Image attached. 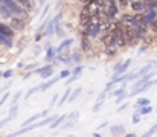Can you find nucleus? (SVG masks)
I'll return each instance as SVG.
<instances>
[{"label":"nucleus","mask_w":157,"mask_h":137,"mask_svg":"<svg viewBox=\"0 0 157 137\" xmlns=\"http://www.w3.org/2000/svg\"><path fill=\"white\" fill-rule=\"evenodd\" d=\"M0 6L5 12V15H11V14H17V15H23L26 17L28 12L25 8H21L15 0H0Z\"/></svg>","instance_id":"f257e3e1"},{"label":"nucleus","mask_w":157,"mask_h":137,"mask_svg":"<svg viewBox=\"0 0 157 137\" xmlns=\"http://www.w3.org/2000/svg\"><path fill=\"white\" fill-rule=\"evenodd\" d=\"M78 119H79V113L78 111H73L72 114H67V117H66V120L63 122V127H61V130H67V128H72L76 122H78Z\"/></svg>","instance_id":"f03ea898"},{"label":"nucleus","mask_w":157,"mask_h":137,"mask_svg":"<svg viewBox=\"0 0 157 137\" xmlns=\"http://www.w3.org/2000/svg\"><path fill=\"white\" fill-rule=\"evenodd\" d=\"M9 26H11L14 31H23V29H25V21H23L20 17H12L11 21H9Z\"/></svg>","instance_id":"7ed1b4c3"},{"label":"nucleus","mask_w":157,"mask_h":137,"mask_svg":"<svg viewBox=\"0 0 157 137\" xmlns=\"http://www.w3.org/2000/svg\"><path fill=\"white\" fill-rule=\"evenodd\" d=\"M90 17H92V14H90V12H89V9L84 6V8H82V11H81V14H79V23H81V25H84V26H89Z\"/></svg>","instance_id":"20e7f679"},{"label":"nucleus","mask_w":157,"mask_h":137,"mask_svg":"<svg viewBox=\"0 0 157 137\" xmlns=\"http://www.w3.org/2000/svg\"><path fill=\"white\" fill-rule=\"evenodd\" d=\"M102 44L105 47H111V46H116L114 44V37H113V34L111 32H108V31H105L104 35H102Z\"/></svg>","instance_id":"39448f33"},{"label":"nucleus","mask_w":157,"mask_h":137,"mask_svg":"<svg viewBox=\"0 0 157 137\" xmlns=\"http://www.w3.org/2000/svg\"><path fill=\"white\" fill-rule=\"evenodd\" d=\"M35 72H37V73H40L43 79H46V78H49V76H52L53 69H52V67H51V66H46V67H41V69H38V70H35Z\"/></svg>","instance_id":"423d86ee"},{"label":"nucleus","mask_w":157,"mask_h":137,"mask_svg":"<svg viewBox=\"0 0 157 137\" xmlns=\"http://www.w3.org/2000/svg\"><path fill=\"white\" fill-rule=\"evenodd\" d=\"M131 9L134 12H144L145 11V3L142 0H133L131 2Z\"/></svg>","instance_id":"0eeeda50"},{"label":"nucleus","mask_w":157,"mask_h":137,"mask_svg":"<svg viewBox=\"0 0 157 137\" xmlns=\"http://www.w3.org/2000/svg\"><path fill=\"white\" fill-rule=\"evenodd\" d=\"M14 29L11 28V26H8V25H5V23H0V34H5V35H8V37H14Z\"/></svg>","instance_id":"6e6552de"},{"label":"nucleus","mask_w":157,"mask_h":137,"mask_svg":"<svg viewBox=\"0 0 157 137\" xmlns=\"http://www.w3.org/2000/svg\"><path fill=\"white\" fill-rule=\"evenodd\" d=\"M105 93H107V90H104L99 96H98V101H96V105L92 108L93 110V113H98L99 110H101V107H102V104H104V99H105Z\"/></svg>","instance_id":"1a4fd4ad"},{"label":"nucleus","mask_w":157,"mask_h":137,"mask_svg":"<svg viewBox=\"0 0 157 137\" xmlns=\"http://www.w3.org/2000/svg\"><path fill=\"white\" fill-rule=\"evenodd\" d=\"M81 49L84 52H87V50L92 49V43H90V40H89L87 35H81Z\"/></svg>","instance_id":"9d476101"},{"label":"nucleus","mask_w":157,"mask_h":137,"mask_svg":"<svg viewBox=\"0 0 157 137\" xmlns=\"http://www.w3.org/2000/svg\"><path fill=\"white\" fill-rule=\"evenodd\" d=\"M110 133L113 136H122V134H125V128H124V125H114L110 128Z\"/></svg>","instance_id":"9b49d317"},{"label":"nucleus","mask_w":157,"mask_h":137,"mask_svg":"<svg viewBox=\"0 0 157 137\" xmlns=\"http://www.w3.org/2000/svg\"><path fill=\"white\" fill-rule=\"evenodd\" d=\"M15 2H17L21 8H25L26 11H31V9H32V2H31V0H15Z\"/></svg>","instance_id":"f8f14e48"},{"label":"nucleus","mask_w":157,"mask_h":137,"mask_svg":"<svg viewBox=\"0 0 157 137\" xmlns=\"http://www.w3.org/2000/svg\"><path fill=\"white\" fill-rule=\"evenodd\" d=\"M58 79H59V76H56V78H52V79H49L48 82H44V84H41V90H46V89H51L55 82H58Z\"/></svg>","instance_id":"ddd939ff"},{"label":"nucleus","mask_w":157,"mask_h":137,"mask_svg":"<svg viewBox=\"0 0 157 137\" xmlns=\"http://www.w3.org/2000/svg\"><path fill=\"white\" fill-rule=\"evenodd\" d=\"M79 94H81V89H75V90H72V93L69 94L67 101H69V102H73V101H75V99H76Z\"/></svg>","instance_id":"4468645a"},{"label":"nucleus","mask_w":157,"mask_h":137,"mask_svg":"<svg viewBox=\"0 0 157 137\" xmlns=\"http://www.w3.org/2000/svg\"><path fill=\"white\" fill-rule=\"evenodd\" d=\"M142 116H147V114H151L153 113V108L150 107V105H144V107H140V111H139Z\"/></svg>","instance_id":"2eb2a0df"},{"label":"nucleus","mask_w":157,"mask_h":137,"mask_svg":"<svg viewBox=\"0 0 157 137\" xmlns=\"http://www.w3.org/2000/svg\"><path fill=\"white\" fill-rule=\"evenodd\" d=\"M142 40H144V43H145L147 46H151L153 44V41H154V37H153V35H147V34H145V35L142 37Z\"/></svg>","instance_id":"dca6fc26"},{"label":"nucleus","mask_w":157,"mask_h":137,"mask_svg":"<svg viewBox=\"0 0 157 137\" xmlns=\"http://www.w3.org/2000/svg\"><path fill=\"white\" fill-rule=\"evenodd\" d=\"M144 105H150V99H147V97H140V99H137L136 107H144Z\"/></svg>","instance_id":"f3484780"},{"label":"nucleus","mask_w":157,"mask_h":137,"mask_svg":"<svg viewBox=\"0 0 157 137\" xmlns=\"http://www.w3.org/2000/svg\"><path fill=\"white\" fill-rule=\"evenodd\" d=\"M70 44H72V40H64V41H63L61 44L58 46V49H56V52H61L63 49H66L67 46H70Z\"/></svg>","instance_id":"a211bd4d"},{"label":"nucleus","mask_w":157,"mask_h":137,"mask_svg":"<svg viewBox=\"0 0 157 137\" xmlns=\"http://www.w3.org/2000/svg\"><path fill=\"white\" fill-rule=\"evenodd\" d=\"M70 91L72 90H67V91H64V94L61 96V99H59V104H58V107H61L66 101H67V97H69V94H70Z\"/></svg>","instance_id":"6ab92c4d"},{"label":"nucleus","mask_w":157,"mask_h":137,"mask_svg":"<svg viewBox=\"0 0 157 137\" xmlns=\"http://www.w3.org/2000/svg\"><path fill=\"white\" fill-rule=\"evenodd\" d=\"M38 90H41V86H37V87H32L31 90H29V91H28V93H26V99H28V97H31V96H32V94H34L35 91H38Z\"/></svg>","instance_id":"aec40b11"},{"label":"nucleus","mask_w":157,"mask_h":137,"mask_svg":"<svg viewBox=\"0 0 157 137\" xmlns=\"http://www.w3.org/2000/svg\"><path fill=\"white\" fill-rule=\"evenodd\" d=\"M53 26H55V23H49V25H48V31H46V35H48V37H51V35H53Z\"/></svg>","instance_id":"412c9836"},{"label":"nucleus","mask_w":157,"mask_h":137,"mask_svg":"<svg viewBox=\"0 0 157 137\" xmlns=\"http://www.w3.org/2000/svg\"><path fill=\"white\" fill-rule=\"evenodd\" d=\"M17 110H18V108H17V104H14L12 108L9 110V117H11V119H14V116L17 114Z\"/></svg>","instance_id":"4be33fe9"},{"label":"nucleus","mask_w":157,"mask_h":137,"mask_svg":"<svg viewBox=\"0 0 157 137\" xmlns=\"http://www.w3.org/2000/svg\"><path fill=\"white\" fill-rule=\"evenodd\" d=\"M125 97H127L125 91H124V93H121V94H117V96H116V104H121V102H122Z\"/></svg>","instance_id":"5701e85b"},{"label":"nucleus","mask_w":157,"mask_h":137,"mask_svg":"<svg viewBox=\"0 0 157 137\" xmlns=\"http://www.w3.org/2000/svg\"><path fill=\"white\" fill-rule=\"evenodd\" d=\"M76 79H78V75H72V76L66 81V86H70V84H72V82H75Z\"/></svg>","instance_id":"b1692460"},{"label":"nucleus","mask_w":157,"mask_h":137,"mask_svg":"<svg viewBox=\"0 0 157 137\" xmlns=\"http://www.w3.org/2000/svg\"><path fill=\"white\" fill-rule=\"evenodd\" d=\"M114 2H117L119 8H127L128 6V0H114Z\"/></svg>","instance_id":"393cba45"},{"label":"nucleus","mask_w":157,"mask_h":137,"mask_svg":"<svg viewBox=\"0 0 157 137\" xmlns=\"http://www.w3.org/2000/svg\"><path fill=\"white\" fill-rule=\"evenodd\" d=\"M156 133H157V124L154 125V127H151V130H148V131H147V134H145V136H153V134H156Z\"/></svg>","instance_id":"a878e982"},{"label":"nucleus","mask_w":157,"mask_h":137,"mask_svg":"<svg viewBox=\"0 0 157 137\" xmlns=\"http://www.w3.org/2000/svg\"><path fill=\"white\" fill-rule=\"evenodd\" d=\"M53 53H55V49L49 47V49H48V55H46V58H48V59H52V58H53Z\"/></svg>","instance_id":"bb28decb"},{"label":"nucleus","mask_w":157,"mask_h":137,"mask_svg":"<svg viewBox=\"0 0 157 137\" xmlns=\"http://www.w3.org/2000/svg\"><path fill=\"white\" fill-rule=\"evenodd\" d=\"M70 76V72L69 70H63L61 73H59V79H63V78H69Z\"/></svg>","instance_id":"cd10ccee"},{"label":"nucleus","mask_w":157,"mask_h":137,"mask_svg":"<svg viewBox=\"0 0 157 137\" xmlns=\"http://www.w3.org/2000/svg\"><path fill=\"white\" fill-rule=\"evenodd\" d=\"M125 91V89L124 87H121V89H116L114 91H111V96H117V94H121V93H124Z\"/></svg>","instance_id":"c85d7f7f"},{"label":"nucleus","mask_w":157,"mask_h":137,"mask_svg":"<svg viewBox=\"0 0 157 137\" xmlns=\"http://www.w3.org/2000/svg\"><path fill=\"white\" fill-rule=\"evenodd\" d=\"M131 122H133V124H139V122H140V113H139V114H134L133 119H131Z\"/></svg>","instance_id":"c756f323"},{"label":"nucleus","mask_w":157,"mask_h":137,"mask_svg":"<svg viewBox=\"0 0 157 137\" xmlns=\"http://www.w3.org/2000/svg\"><path fill=\"white\" fill-rule=\"evenodd\" d=\"M9 120H12V119H11L9 116H8L6 119H3V120H0V128H2V127H5V125H6V124H8Z\"/></svg>","instance_id":"7c9ffc66"},{"label":"nucleus","mask_w":157,"mask_h":137,"mask_svg":"<svg viewBox=\"0 0 157 137\" xmlns=\"http://www.w3.org/2000/svg\"><path fill=\"white\" fill-rule=\"evenodd\" d=\"M81 70H82V67H81V66H78V67H75V69H73V72H72V73H73V75H79V73H81Z\"/></svg>","instance_id":"2f4dec72"},{"label":"nucleus","mask_w":157,"mask_h":137,"mask_svg":"<svg viewBox=\"0 0 157 137\" xmlns=\"http://www.w3.org/2000/svg\"><path fill=\"white\" fill-rule=\"evenodd\" d=\"M11 75H12V70H8V72H5V73H2V76H3V78H9Z\"/></svg>","instance_id":"473e14b6"},{"label":"nucleus","mask_w":157,"mask_h":137,"mask_svg":"<svg viewBox=\"0 0 157 137\" xmlns=\"http://www.w3.org/2000/svg\"><path fill=\"white\" fill-rule=\"evenodd\" d=\"M20 96H21V93H17V94L14 96V99H12V104H17V101L20 99Z\"/></svg>","instance_id":"72a5a7b5"},{"label":"nucleus","mask_w":157,"mask_h":137,"mask_svg":"<svg viewBox=\"0 0 157 137\" xmlns=\"http://www.w3.org/2000/svg\"><path fill=\"white\" fill-rule=\"evenodd\" d=\"M8 97H9V93H6V94H3V97L0 99V105H2V104H3V102H5V101H6Z\"/></svg>","instance_id":"f704fd0d"},{"label":"nucleus","mask_w":157,"mask_h":137,"mask_svg":"<svg viewBox=\"0 0 157 137\" xmlns=\"http://www.w3.org/2000/svg\"><path fill=\"white\" fill-rule=\"evenodd\" d=\"M56 99H58V94H55L52 97V101H51V107H53L55 105V102H56Z\"/></svg>","instance_id":"c9c22d12"},{"label":"nucleus","mask_w":157,"mask_h":137,"mask_svg":"<svg viewBox=\"0 0 157 137\" xmlns=\"http://www.w3.org/2000/svg\"><path fill=\"white\" fill-rule=\"evenodd\" d=\"M46 116H49V108H48V110H44V111L41 113V117H46Z\"/></svg>","instance_id":"e433bc0d"},{"label":"nucleus","mask_w":157,"mask_h":137,"mask_svg":"<svg viewBox=\"0 0 157 137\" xmlns=\"http://www.w3.org/2000/svg\"><path fill=\"white\" fill-rule=\"evenodd\" d=\"M125 108H127V104H124L122 107H119V108H117V111H122V110H125Z\"/></svg>","instance_id":"4c0bfd02"},{"label":"nucleus","mask_w":157,"mask_h":137,"mask_svg":"<svg viewBox=\"0 0 157 137\" xmlns=\"http://www.w3.org/2000/svg\"><path fill=\"white\" fill-rule=\"evenodd\" d=\"M48 11H49V6H46V9L43 11V17H46V14H48Z\"/></svg>","instance_id":"58836bf2"},{"label":"nucleus","mask_w":157,"mask_h":137,"mask_svg":"<svg viewBox=\"0 0 157 137\" xmlns=\"http://www.w3.org/2000/svg\"><path fill=\"white\" fill-rule=\"evenodd\" d=\"M105 125H107V122H104V124H101V125H99V127H98V130H101V128H104Z\"/></svg>","instance_id":"ea45409f"},{"label":"nucleus","mask_w":157,"mask_h":137,"mask_svg":"<svg viewBox=\"0 0 157 137\" xmlns=\"http://www.w3.org/2000/svg\"><path fill=\"white\" fill-rule=\"evenodd\" d=\"M142 2H144V3L147 5V3H151V2H154V0H142Z\"/></svg>","instance_id":"a19ab883"},{"label":"nucleus","mask_w":157,"mask_h":137,"mask_svg":"<svg viewBox=\"0 0 157 137\" xmlns=\"http://www.w3.org/2000/svg\"><path fill=\"white\" fill-rule=\"evenodd\" d=\"M0 14H3V15H5V12H3V9H2V6H0Z\"/></svg>","instance_id":"79ce46f5"},{"label":"nucleus","mask_w":157,"mask_h":137,"mask_svg":"<svg viewBox=\"0 0 157 137\" xmlns=\"http://www.w3.org/2000/svg\"><path fill=\"white\" fill-rule=\"evenodd\" d=\"M0 78H2V73H0Z\"/></svg>","instance_id":"37998d69"},{"label":"nucleus","mask_w":157,"mask_h":137,"mask_svg":"<svg viewBox=\"0 0 157 137\" xmlns=\"http://www.w3.org/2000/svg\"><path fill=\"white\" fill-rule=\"evenodd\" d=\"M156 2H157V0H156Z\"/></svg>","instance_id":"c03bdc74"}]
</instances>
